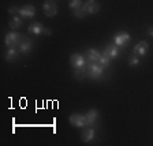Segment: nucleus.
Wrapping results in <instances>:
<instances>
[{
  "label": "nucleus",
  "instance_id": "nucleus-1",
  "mask_svg": "<svg viewBox=\"0 0 153 146\" xmlns=\"http://www.w3.org/2000/svg\"><path fill=\"white\" fill-rule=\"evenodd\" d=\"M68 122H70L71 126L74 127H78V128H82V127H88V119H86V115H81V113H73L68 118Z\"/></svg>",
  "mask_w": 153,
  "mask_h": 146
},
{
  "label": "nucleus",
  "instance_id": "nucleus-2",
  "mask_svg": "<svg viewBox=\"0 0 153 146\" xmlns=\"http://www.w3.org/2000/svg\"><path fill=\"white\" fill-rule=\"evenodd\" d=\"M22 36L18 34V33H14V32H10L6 34V38H4V44L7 45L8 48L11 47H19L21 41H22Z\"/></svg>",
  "mask_w": 153,
  "mask_h": 146
},
{
  "label": "nucleus",
  "instance_id": "nucleus-3",
  "mask_svg": "<svg viewBox=\"0 0 153 146\" xmlns=\"http://www.w3.org/2000/svg\"><path fill=\"white\" fill-rule=\"evenodd\" d=\"M102 71H104V67H101L99 63H90L88 67V76L92 79H99L101 78Z\"/></svg>",
  "mask_w": 153,
  "mask_h": 146
},
{
  "label": "nucleus",
  "instance_id": "nucleus-4",
  "mask_svg": "<svg viewBox=\"0 0 153 146\" xmlns=\"http://www.w3.org/2000/svg\"><path fill=\"white\" fill-rule=\"evenodd\" d=\"M29 32L32 33V34H34V36H40V34H42V33L52 34V30H51V29H45L40 22L30 23V26H29Z\"/></svg>",
  "mask_w": 153,
  "mask_h": 146
},
{
  "label": "nucleus",
  "instance_id": "nucleus-5",
  "mask_svg": "<svg viewBox=\"0 0 153 146\" xmlns=\"http://www.w3.org/2000/svg\"><path fill=\"white\" fill-rule=\"evenodd\" d=\"M130 42V34L126 32H120L118 33V34L114 37V44L116 45V47H126V45Z\"/></svg>",
  "mask_w": 153,
  "mask_h": 146
},
{
  "label": "nucleus",
  "instance_id": "nucleus-6",
  "mask_svg": "<svg viewBox=\"0 0 153 146\" xmlns=\"http://www.w3.org/2000/svg\"><path fill=\"white\" fill-rule=\"evenodd\" d=\"M82 10L86 14H96V13H99L100 4L96 0H86L85 3L82 4Z\"/></svg>",
  "mask_w": 153,
  "mask_h": 146
},
{
  "label": "nucleus",
  "instance_id": "nucleus-7",
  "mask_svg": "<svg viewBox=\"0 0 153 146\" xmlns=\"http://www.w3.org/2000/svg\"><path fill=\"white\" fill-rule=\"evenodd\" d=\"M42 10H44V14L47 16H55L57 14V7H56L53 0L45 1V3L42 4Z\"/></svg>",
  "mask_w": 153,
  "mask_h": 146
},
{
  "label": "nucleus",
  "instance_id": "nucleus-8",
  "mask_svg": "<svg viewBox=\"0 0 153 146\" xmlns=\"http://www.w3.org/2000/svg\"><path fill=\"white\" fill-rule=\"evenodd\" d=\"M70 62H71V66L74 68H81V67H85L86 66V62L83 59L82 55L79 53H73L70 57Z\"/></svg>",
  "mask_w": 153,
  "mask_h": 146
},
{
  "label": "nucleus",
  "instance_id": "nucleus-9",
  "mask_svg": "<svg viewBox=\"0 0 153 146\" xmlns=\"http://www.w3.org/2000/svg\"><path fill=\"white\" fill-rule=\"evenodd\" d=\"M19 14H21V16H23V18H33V16L36 15V8L32 4H26V6L19 8Z\"/></svg>",
  "mask_w": 153,
  "mask_h": 146
},
{
  "label": "nucleus",
  "instance_id": "nucleus-10",
  "mask_svg": "<svg viewBox=\"0 0 153 146\" xmlns=\"http://www.w3.org/2000/svg\"><path fill=\"white\" fill-rule=\"evenodd\" d=\"M148 51H149V45L145 41H140L134 47V55H137V56H145Z\"/></svg>",
  "mask_w": 153,
  "mask_h": 146
},
{
  "label": "nucleus",
  "instance_id": "nucleus-11",
  "mask_svg": "<svg viewBox=\"0 0 153 146\" xmlns=\"http://www.w3.org/2000/svg\"><path fill=\"white\" fill-rule=\"evenodd\" d=\"M32 48H33L32 40L27 37H23L21 44H19V52H22V53H29V52L32 51Z\"/></svg>",
  "mask_w": 153,
  "mask_h": 146
},
{
  "label": "nucleus",
  "instance_id": "nucleus-12",
  "mask_svg": "<svg viewBox=\"0 0 153 146\" xmlns=\"http://www.w3.org/2000/svg\"><path fill=\"white\" fill-rule=\"evenodd\" d=\"M86 119H88L89 126H94L99 120V111L97 109H89V112L86 113Z\"/></svg>",
  "mask_w": 153,
  "mask_h": 146
},
{
  "label": "nucleus",
  "instance_id": "nucleus-13",
  "mask_svg": "<svg viewBox=\"0 0 153 146\" xmlns=\"http://www.w3.org/2000/svg\"><path fill=\"white\" fill-rule=\"evenodd\" d=\"M94 137H96V131H94V128H86L85 131H82V141L85 143H89V142H92L93 139H94Z\"/></svg>",
  "mask_w": 153,
  "mask_h": 146
},
{
  "label": "nucleus",
  "instance_id": "nucleus-14",
  "mask_svg": "<svg viewBox=\"0 0 153 146\" xmlns=\"http://www.w3.org/2000/svg\"><path fill=\"white\" fill-rule=\"evenodd\" d=\"M102 53H105L107 56H109L111 59H115V57L119 56V47H116V45H108V47L104 49V52Z\"/></svg>",
  "mask_w": 153,
  "mask_h": 146
},
{
  "label": "nucleus",
  "instance_id": "nucleus-15",
  "mask_svg": "<svg viewBox=\"0 0 153 146\" xmlns=\"http://www.w3.org/2000/svg\"><path fill=\"white\" fill-rule=\"evenodd\" d=\"M86 55H88V59H89L92 63H99L100 56H101V55L96 51V49H93V48L92 49H88V51H86Z\"/></svg>",
  "mask_w": 153,
  "mask_h": 146
},
{
  "label": "nucleus",
  "instance_id": "nucleus-16",
  "mask_svg": "<svg viewBox=\"0 0 153 146\" xmlns=\"http://www.w3.org/2000/svg\"><path fill=\"white\" fill-rule=\"evenodd\" d=\"M88 76V67H81V68H74V78L75 79H83Z\"/></svg>",
  "mask_w": 153,
  "mask_h": 146
},
{
  "label": "nucleus",
  "instance_id": "nucleus-17",
  "mask_svg": "<svg viewBox=\"0 0 153 146\" xmlns=\"http://www.w3.org/2000/svg\"><path fill=\"white\" fill-rule=\"evenodd\" d=\"M18 59V51H16L15 47H11L8 48V51H7V55H6V60L7 62H14Z\"/></svg>",
  "mask_w": 153,
  "mask_h": 146
},
{
  "label": "nucleus",
  "instance_id": "nucleus-18",
  "mask_svg": "<svg viewBox=\"0 0 153 146\" xmlns=\"http://www.w3.org/2000/svg\"><path fill=\"white\" fill-rule=\"evenodd\" d=\"M10 27L11 29H18L22 26V16H13V19L10 21Z\"/></svg>",
  "mask_w": 153,
  "mask_h": 146
},
{
  "label": "nucleus",
  "instance_id": "nucleus-19",
  "mask_svg": "<svg viewBox=\"0 0 153 146\" xmlns=\"http://www.w3.org/2000/svg\"><path fill=\"white\" fill-rule=\"evenodd\" d=\"M109 62H111V57L107 56L105 53H101V56H100V60H99L100 66L104 67V68H107V67L109 66Z\"/></svg>",
  "mask_w": 153,
  "mask_h": 146
},
{
  "label": "nucleus",
  "instance_id": "nucleus-20",
  "mask_svg": "<svg viewBox=\"0 0 153 146\" xmlns=\"http://www.w3.org/2000/svg\"><path fill=\"white\" fill-rule=\"evenodd\" d=\"M82 1L81 0H70V3H68V6H70L71 10H76V8H81L82 7Z\"/></svg>",
  "mask_w": 153,
  "mask_h": 146
},
{
  "label": "nucleus",
  "instance_id": "nucleus-21",
  "mask_svg": "<svg viewBox=\"0 0 153 146\" xmlns=\"http://www.w3.org/2000/svg\"><path fill=\"white\" fill-rule=\"evenodd\" d=\"M73 14H74V16H75V18H83V16L86 15V13L82 10V7H81V8L74 10V13H73Z\"/></svg>",
  "mask_w": 153,
  "mask_h": 146
},
{
  "label": "nucleus",
  "instance_id": "nucleus-22",
  "mask_svg": "<svg viewBox=\"0 0 153 146\" xmlns=\"http://www.w3.org/2000/svg\"><path fill=\"white\" fill-rule=\"evenodd\" d=\"M128 63H130V66H133V67L138 66V64H140V59H138L137 55H133V56L130 57V60H128Z\"/></svg>",
  "mask_w": 153,
  "mask_h": 146
},
{
  "label": "nucleus",
  "instance_id": "nucleus-23",
  "mask_svg": "<svg viewBox=\"0 0 153 146\" xmlns=\"http://www.w3.org/2000/svg\"><path fill=\"white\" fill-rule=\"evenodd\" d=\"M8 13L13 14V15H15V14L19 13V8H16V7H10V8H8Z\"/></svg>",
  "mask_w": 153,
  "mask_h": 146
},
{
  "label": "nucleus",
  "instance_id": "nucleus-24",
  "mask_svg": "<svg viewBox=\"0 0 153 146\" xmlns=\"http://www.w3.org/2000/svg\"><path fill=\"white\" fill-rule=\"evenodd\" d=\"M148 34H149L150 37H153V27H149V29H148Z\"/></svg>",
  "mask_w": 153,
  "mask_h": 146
}]
</instances>
